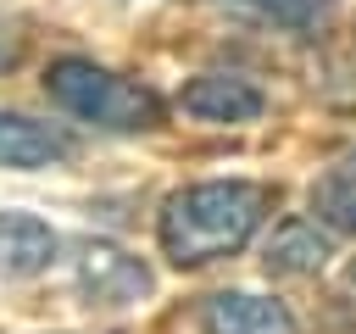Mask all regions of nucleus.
<instances>
[{
  "label": "nucleus",
  "mask_w": 356,
  "mask_h": 334,
  "mask_svg": "<svg viewBox=\"0 0 356 334\" xmlns=\"http://www.w3.org/2000/svg\"><path fill=\"white\" fill-rule=\"evenodd\" d=\"M78 156V139L61 122H39L22 111H0V167L11 173H39V167H61Z\"/></svg>",
  "instance_id": "6"
},
{
  "label": "nucleus",
  "mask_w": 356,
  "mask_h": 334,
  "mask_svg": "<svg viewBox=\"0 0 356 334\" xmlns=\"http://www.w3.org/2000/svg\"><path fill=\"white\" fill-rule=\"evenodd\" d=\"M11 61H17V33H11L6 22H0V72H6Z\"/></svg>",
  "instance_id": "11"
},
{
  "label": "nucleus",
  "mask_w": 356,
  "mask_h": 334,
  "mask_svg": "<svg viewBox=\"0 0 356 334\" xmlns=\"http://www.w3.org/2000/svg\"><path fill=\"white\" fill-rule=\"evenodd\" d=\"M217 6H222V11H234V17H245V22L289 28V33L312 28V22L328 11V0H217Z\"/></svg>",
  "instance_id": "10"
},
{
  "label": "nucleus",
  "mask_w": 356,
  "mask_h": 334,
  "mask_svg": "<svg viewBox=\"0 0 356 334\" xmlns=\"http://www.w3.org/2000/svg\"><path fill=\"white\" fill-rule=\"evenodd\" d=\"M200 334H300L295 312L256 289H217L200 306Z\"/></svg>",
  "instance_id": "5"
},
{
  "label": "nucleus",
  "mask_w": 356,
  "mask_h": 334,
  "mask_svg": "<svg viewBox=\"0 0 356 334\" xmlns=\"http://www.w3.org/2000/svg\"><path fill=\"white\" fill-rule=\"evenodd\" d=\"M273 212V189L256 178H206L184 184L161 200L156 239L172 267H206L256 239V228Z\"/></svg>",
  "instance_id": "1"
},
{
  "label": "nucleus",
  "mask_w": 356,
  "mask_h": 334,
  "mask_svg": "<svg viewBox=\"0 0 356 334\" xmlns=\"http://www.w3.org/2000/svg\"><path fill=\"white\" fill-rule=\"evenodd\" d=\"M61 239L33 212H0V278H33L56 262Z\"/></svg>",
  "instance_id": "8"
},
{
  "label": "nucleus",
  "mask_w": 356,
  "mask_h": 334,
  "mask_svg": "<svg viewBox=\"0 0 356 334\" xmlns=\"http://www.w3.org/2000/svg\"><path fill=\"white\" fill-rule=\"evenodd\" d=\"M178 106L200 122H256L267 111V95L245 72H200L178 89Z\"/></svg>",
  "instance_id": "4"
},
{
  "label": "nucleus",
  "mask_w": 356,
  "mask_h": 334,
  "mask_svg": "<svg viewBox=\"0 0 356 334\" xmlns=\"http://www.w3.org/2000/svg\"><path fill=\"white\" fill-rule=\"evenodd\" d=\"M44 95L67 117H78L100 134H150L161 122V100L145 84H134V78H122V72L89 61V56L50 61L44 67Z\"/></svg>",
  "instance_id": "2"
},
{
  "label": "nucleus",
  "mask_w": 356,
  "mask_h": 334,
  "mask_svg": "<svg viewBox=\"0 0 356 334\" xmlns=\"http://www.w3.org/2000/svg\"><path fill=\"white\" fill-rule=\"evenodd\" d=\"M72 284H78V295H83L89 306H134V301L150 295L156 278H150V267H145L134 250L95 239V245H83Z\"/></svg>",
  "instance_id": "3"
},
{
  "label": "nucleus",
  "mask_w": 356,
  "mask_h": 334,
  "mask_svg": "<svg viewBox=\"0 0 356 334\" xmlns=\"http://www.w3.org/2000/svg\"><path fill=\"white\" fill-rule=\"evenodd\" d=\"M312 212H317L334 234H350V239H356V150L339 156V161L312 184Z\"/></svg>",
  "instance_id": "9"
},
{
  "label": "nucleus",
  "mask_w": 356,
  "mask_h": 334,
  "mask_svg": "<svg viewBox=\"0 0 356 334\" xmlns=\"http://www.w3.org/2000/svg\"><path fill=\"white\" fill-rule=\"evenodd\" d=\"M350 284H356V262H350Z\"/></svg>",
  "instance_id": "12"
},
{
  "label": "nucleus",
  "mask_w": 356,
  "mask_h": 334,
  "mask_svg": "<svg viewBox=\"0 0 356 334\" xmlns=\"http://www.w3.org/2000/svg\"><path fill=\"white\" fill-rule=\"evenodd\" d=\"M328 256H334V245H328L323 217H284L261 245V267L273 278H312V273H323Z\"/></svg>",
  "instance_id": "7"
}]
</instances>
